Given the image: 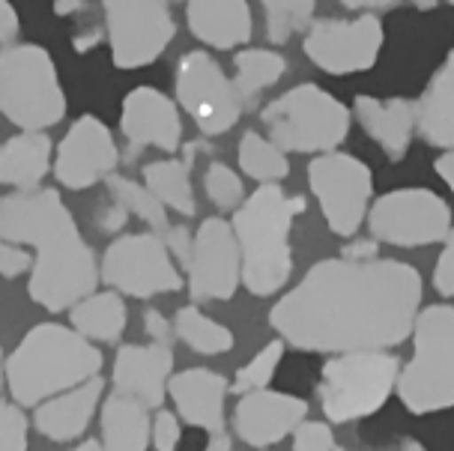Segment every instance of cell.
Returning <instances> with one entry per match:
<instances>
[{"mask_svg":"<svg viewBox=\"0 0 454 451\" xmlns=\"http://www.w3.org/2000/svg\"><path fill=\"white\" fill-rule=\"evenodd\" d=\"M237 156H239L242 174L263 185L281 183L284 176L290 174V162H287V156H284V150L275 147L270 138H263V135H257V132L242 135Z\"/></svg>","mask_w":454,"mask_h":451,"instance_id":"1f68e13d","label":"cell"},{"mask_svg":"<svg viewBox=\"0 0 454 451\" xmlns=\"http://www.w3.org/2000/svg\"><path fill=\"white\" fill-rule=\"evenodd\" d=\"M386 43L383 21L364 12L359 19H323L311 21L305 34V54L314 66L329 75H356L374 69Z\"/></svg>","mask_w":454,"mask_h":451,"instance_id":"4fadbf2b","label":"cell"},{"mask_svg":"<svg viewBox=\"0 0 454 451\" xmlns=\"http://www.w3.org/2000/svg\"><path fill=\"white\" fill-rule=\"evenodd\" d=\"M434 167H436V174L442 176L445 183H449V189L454 191V150H449V152H442L440 159L434 162Z\"/></svg>","mask_w":454,"mask_h":451,"instance_id":"bcb514c9","label":"cell"},{"mask_svg":"<svg viewBox=\"0 0 454 451\" xmlns=\"http://www.w3.org/2000/svg\"><path fill=\"white\" fill-rule=\"evenodd\" d=\"M87 0H54V15H75L78 10H84Z\"/></svg>","mask_w":454,"mask_h":451,"instance_id":"7dc6e473","label":"cell"},{"mask_svg":"<svg viewBox=\"0 0 454 451\" xmlns=\"http://www.w3.org/2000/svg\"><path fill=\"white\" fill-rule=\"evenodd\" d=\"M335 451H347V448H335Z\"/></svg>","mask_w":454,"mask_h":451,"instance_id":"db71d44e","label":"cell"},{"mask_svg":"<svg viewBox=\"0 0 454 451\" xmlns=\"http://www.w3.org/2000/svg\"><path fill=\"white\" fill-rule=\"evenodd\" d=\"M105 183H108L111 198L117 200L126 213H132L141 222H147L156 237H161V239L168 237V230H170V222H168V213H165L168 206L153 195L147 185L129 180V176H117V174H111Z\"/></svg>","mask_w":454,"mask_h":451,"instance_id":"4dcf8cb0","label":"cell"},{"mask_svg":"<svg viewBox=\"0 0 454 451\" xmlns=\"http://www.w3.org/2000/svg\"><path fill=\"white\" fill-rule=\"evenodd\" d=\"M120 165V150L111 128L99 117L84 114L69 126L54 152V176L63 189L81 191L99 180H108Z\"/></svg>","mask_w":454,"mask_h":451,"instance_id":"2e32d148","label":"cell"},{"mask_svg":"<svg viewBox=\"0 0 454 451\" xmlns=\"http://www.w3.org/2000/svg\"><path fill=\"white\" fill-rule=\"evenodd\" d=\"M120 128L129 147H159L165 152L180 150L183 120L176 105L156 87H135L120 108Z\"/></svg>","mask_w":454,"mask_h":451,"instance_id":"ac0fdd59","label":"cell"},{"mask_svg":"<svg viewBox=\"0 0 454 451\" xmlns=\"http://www.w3.org/2000/svg\"><path fill=\"white\" fill-rule=\"evenodd\" d=\"M353 117L359 120L364 135L377 141V147L386 152L392 162H401L407 156L412 135L419 128V102L392 96V99H377V96H356Z\"/></svg>","mask_w":454,"mask_h":451,"instance_id":"ffe728a7","label":"cell"},{"mask_svg":"<svg viewBox=\"0 0 454 451\" xmlns=\"http://www.w3.org/2000/svg\"><path fill=\"white\" fill-rule=\"evenodd\" d=\"M51 171V141L43 132H21L0 147V185L30 191Z\"/></svg>","mask_w":454,"mask_h":451,"instance_id":"484cf974","label":"cell"},{"mask_svg":"<svg viewBox=\"0 0 454 451\" xmlns=\"http://www.w3.org/2000/svg\"><path fill=\"white\" fill-rule=\"evenodd\" d=\"M198 147H185V159H165V162L144 165V185L161 204L174 213L194 215V189H192V156Z\"/></svg>","mask_w":454,"mask_h":451,"instance_id":"83f0119b","label":"cell"},{"mask_svg":"<svg viewBox=\"0 0 454 451\" xmlns=\"http://www.w3.org/2000/svg\"><path fill=\"white\" fill-rule=\"evenodd\" d=\"M6 383V356H4V350H0V385Z\"/></svg>","mask_w":454,"mask_h":451,"instance_id":"f5cc1de1","label":"cell"},{"mask_svg":"<svg viewBox=\"0 0 454 451\" xmlns=\"http://www.w3.org/2000/svg\"><path fill=\"white\" fill-rule=\"evenodd\" d=\"M174 377V353L165 344H126L114 359V392L129 394L147 409L161 407Z\"/></svg>","mask_w":454,"mask_h":451,"instance_id":"d6986e66","label":"cell"},{"mask_svg":"<svg viewBox=\"0 0 454 451\" xmlns=\"http://www.w3.org/2000/svg\"><path fill=\"white\" fill-rule=\"evenodd\" d=\"M421 276L397 260H320L284 293L270 323L284 344L308 353L388 350L412 335Z\"/></svg>","mask_w":454,"mask_h":451,"instance_id":"6da1fadb","label":"cell"},{"mask_svg":"<svg viewBox=\"0 0 454 451\" xmlns=\"http://www.w3.org/2000/svg\"><path fill=\"white\" fill-rule=\"evenodd\" d=\"M192 239H194V237H189V230H185V228H170V230H168V237H165V245H168L170 257H176V260L189 263Z\"/></svg>","mask_w":454,"mask_h":451,"instance_id":"b9f144b4","label":"cell"},{"mask_svg":"<svg viewBox=\"0 0 454 451\" xmlns=\"http://www.w3.org/2000/svg\"><path fill=\"white\" fill-rule=\"evenodd\" d=\"M27 269H34V257H30L24 248H19L15 243L0 239V276H4V278H19Z\"/></svg>","mask_w":454,"mask_h":451,"instance_id":"f35d334b","label":"cell"},{"mask_svg":"<svg viewBox=\"0 0 454 451\" xmlns=\"http://www.w3.org/2000/svg\"><path fill=\"white\" fill-rule=\"evenodd\" d=\"M270 141L284 152H332L350 132L353 111L317 84H299L261 111Z\"/></svg>","mask_w":454,"mask_h":451,"instance_id":"52a82bcc","label":"cell"},{"mask_svg":"<svg viewBox=\"0 0 454 451\" xmlns=\"http://www.w3.org/2000/svg\"><path fill=\"white\" fill-rule=\"evenodd\" d=\"M401 451H427L421 442H416V439H403V446H401Z\"/></svg>","mask_w":454,"mask_h":451,"instance_id":"816d5d0a","label":"cell"},{"mask_svg":"<svg viewBox=\"0 0 454 451\" xmlns=\"http://www.w3.org/2000/svg\"><path fill=\"white\" fill-rule=\"evenodd\" d=\"M449 4H451V6H454V0H449Z\"/></svg>","mask_w":454,"mask_h":451,"instance_id":"11a10c76","label":"cell"},{"mask_svg":"<svg viewBox=\"0 0 454 451\" xmlns=\"http://www.w3.org/2000/svg\"><path fill=\"white\" fill-rule=\"evenodd\" d=\"M19 36V12L10 0H0V45H10Z\"/></svg>","mask_w":454,"mask_h":451,"instance_id":"7bdbcfd3","label":"cell"},{"mask_svg":"<svg viewBox=\"0 0 454 451\" xmlns=\"http://www.w3.org/2000/svg\"><path fill=\"white\" fill-rule=\"evenodd\" d=\"M308 185L326 215V224L338 237H356L368 219V204L374 195V174L362 159L350 152H323L308 165Z\"/></svg>","mask_w":454,"mask_h":451,"instance_id":"30bf717a","label":"cell"},{"mask_svg":"<svg viewBox=\"0 0 454 451\" xmlns=\"http://www.w3.org/2000/svg\"><path fill=\"white\" fill-rule=\"evenodd\" d=\"M305 213L302 198H290L278 183L261 185L233 213V237L242 257V284L254 296H272L294 272L290 228Z\"/></svg>","mask_w":454,"mask_h":451,"instance_id":"277c9868","label":"cell"},{"mask_svg":"<svg viewBox=\"0 0 454 451\" xmlns=\"http://www.w3.org/2000/svg\"><path fill=\"white\" fill-rule=\"evenodd\" d=\"M102 12L117 69L150 66L176 36L170 0H102Z\"/></svg>","mask_w":454,"mask_h":451,"instance_id":"9c48e42d","label":"cell"},{"mask_svg":"<svg viewBox=\"0 0 454 451\" xmlns=\"http://www.w3.org/2000/svg\"><path fill=\"white\" fill-rule=\"evenodd\" d=\"M397 365L386 350L340 353L320 370V404L329 422H356L383 409L388 394L397 389Z\"/></svg>","mask_w":454,"mask_h":451,"instance_id":"ba28073f","label":"cell"},{"mask_svg":"<svg viewBox=\"0 0 454 451\" xmlns=\"http://www.w3.org/2000/svg\"><path fill=\"white\" fill-rule=\"evenodd\" d=\"M185 21L194 39L218 51L246 45L254 30L248 0H185Z\"/></svg>","mask_w":454,"mask_h":451,"instance_id":"603a6c76","label":"cell"},{"mask_svg":"<svg viewBox=\"0 0 454 451\" xmlns=\"http://www.w3.org/2000/svg\"><path fill=\"white\" fill-rule=\"evenodd\" d=\"M189 293L194 299H231L242 284V257L224 219H204L192 239Z\"/></svg>","mask_w":454,"mask_h":451,"instance_id":"9a60e30c","label":"cell"},{"mask_svg":"<svg viewBox=\"0 0 454 451\" xmlns=\"http://www.w3.org/2000/svg\"><path fill=\"white\" fill-rule=\"evenodd\" d=\"M102 394H105V383L99 377H93V380L81 383L69 392L54 394V398H48L45 404L36 407L34 416L36 431L54 442L78 439L87 431L90 418L96 416V409L102 407Z\"/></svg>","mask_w":454,"mask_h":451,"instance_id":"7402d4cb","label":"cell"},{"mask_svg":"<svg viewBox=\"0 0 454 451\" xmlns=\"http://www.w3.org/2000/svg\"><path fill=\"white\" fill-rule=\"evenodd\" d=\"M99 278L117 293L150 299L159 293H174L183 287L165 239L156 233H126L105 248Z\"/></svg>","mask_w":454,"mask_h":451,"instance_id":"8fae6325","label":"cell"},{"mask_svg":"<svg viewBox=\"0 0 454 451\" xmlns=\"http://www.w3.org/2000/svg\"><path fill=\"white\" fill-rule=\"evenodd\" d=\"M281 356H284V341H270L266 347L257 353L248 365H242L233 377V392L239 394H248V392H261V389H270L275 370L281 365Z\"/></svg>","mask_w":454,"mask_h":451,"instance_id":"836d02e7","label":"cell"},{"mask_svg":"<svg viewBox=\"0 0 454 451\" xmlns=\"http://www.w3.org/2000/svg\"><path fill=\"white\" fill-rule=\"evenodd\" d=\"M207 198L213 200L218 209H237L246 198V189H242V180L233 167H227L222 162H213L207 171Z\"/></svg>","mask_w":454,"mask_h":451,"instance_id":"e575fe53","label":"cell"},{"mask_svg":"<svg viewBox=\"0 0 454 451\" xmlns=\"http://www.w3.org/2000/svg\"><path fill=\"white\" fill-rule=\"evenodd\" d=\"M102 353L75 329L39 323L6 356V389L19 407H39L60 392L93 380Z\"/></svg>","mask_w":454,"mask_h":451,"instance_id":"3957f363","label":"cell"},{"mask_svg":"<svg viewBox=\"0 0 454 451\" xmlns=\"http://www.w3.org/2000/svg\"><path fill=\"white\" fill-rule=\"evenodd\" d=\"M412 6H416V10H434L436 4H440V0H410Z\"/></svg>","mask_w":454,"mask_h":451,"instance_id":"f907efd6","label":"cell"},{"mask_svg":"<svg viewBox=\"0 0 454 451\" xmlns=\"http://www.w3.org/2000/svg\"><path fill=\"white\" fill-rule=\"evenodd\" d=\"M434 287L440 290L442 296H454V230L445 237V248H442L440 260H436Z\"/></svg>","mask_w":454,"mask_h":451,"instance_id":"ab89813d","label":"cell"},{"mask_svg":"<svg viewBox=\"0 0 454 451\" xmlns=\"http://www.w3.org/2000/svg\"><path fill=\"white\" fill-rule=\"evenodd\" d=\"M416 353L397 374L401 404L416 416L454 407V305H431L412 326Z\"/></svg>","mask_w":454,"mask_h":451,"instance_id":"5b68a950","label":"cell"},{"mask_svg":"<svg viewBox=\"0 0 454 451\" xmlns=\"http://www.w3.org/2000/svg\"><path fill=\"white\" fill-rule=\"evenodd\" d=\"M144 332L150 335L153 344H165V347H170V338H176L174 323H168L165 314L156 311V308H150L147 314H144Z\"/></svg>","mask_w":454,"mask_h":451,"instance_id":"60d3db41","label":"cell"},{"mask_svg":"<svg viewBox=\"0 0 454 451\" xmlns=\"http://www.w3.org/2000/svg\"><path fill=\"white\" fill-rule=\"evenodd\" d=\"M0 239L36 248L27 293L45 311H67L96 293L99 263L54 189L0 198Z\"/></svg>","mask_w":454,"mask_h":451,"instance_id":"7a4b0ae2","label":"cell"},{"mask_svg":"<svg viewBox=\"0 0 454 451\" xmlns=\"http://www.w3.org/2000/svg\"><path fill=\"white\" fill-rule=\"evenodd\" d=\"M419 132L431 147L454 150V48L419 99Z\"/></svg>","mask_w":454,"mask_h":451,"instance_id":"cb8c5ba5","label":"cell"},{"mask_svg":"<svg viewBox=\"0 0 454 451\" xmlns=\"http://www.w3.org/2000/svg\"><path fill=\"white\" fill-rule=\"evenodd\" d=\"M0 114L21 132H43L67 117V93L43 45L0 51Z\"/></svg>","mask_w":454,"mask_h":451,"instance_id":"8992f818","label":"cell"},{"mask_svg":"<svg viewBox=\"0 0 454 451\" xmlns=\"http://www.w3.org/2000/svg\"><path fill=\"white\" fill-rule=\"evenodd\" d=\"M168 394L176 404L183 422L192 428H204L207 433H218L224 428V398L227 380L215 370L189 368L168 380Z\"/></svg>","mask_w":454,"mask_h":451,"instance_id":"44dd1931","label":"cell"},{"mask_svg":"<svg viewBox=\"0 0 454 451\" xmlns=\"http://www.w3.org/2000/svg\"><path fill=\"white\" fill-rule=\"evenodd\" d=\"M266 12V39L284 45L299 30L311 27L317 0H261Z\"/></svg>","mask_w":454,"mask_h":451,"instance_id":"d6a6232c","label":"cell"},{"mask_svg":"<svg viewBox=\"0 0 454 451\" xmlns=\"http://www.w3.org/2000/svg\"><path fill=\"white\" fill-rule=\"evenodd\" d=\"M72 451H105V448H102V442H96V439H84V442H81V446H75Z\"/></svg>","mask_w":454,"mask_h":451,"instance_id":"681fc988","label":"cell"},{"mask_svg":"<svg viewBox=\"0 0 454 451\" xmlns=\"http://www.w3.org/2000/svg\"><path fill=\"white\" fill-rule=\"evenodd\" d=\"M27 428L21 407L0 400V451H27Z\"/></svg>","mask_w":454,"mask_h":451,"instance_id":"d590c367","label":"cell"},{"mask_svg":"<svg viewBox=\"0 0 454 451\" xmlns=\"http://www.w3.org/2000/svg\"><path fill=\"white\" fill-rule=\"evenodd\" d=\"M183 439V424L180 418L174 413H168V409H159L156 418H153L150 424V446L156 451H176Z\"/></svg>","mask_w":454,"mask_h":451,"instance_id":"74e56055","label":"cell"},{"mask_svg":"<svg viewBox=\"0 0 454 451\" xmlns=\"http://www.w3.org/2000/svg\"><path fill=\"white\" fill-rule=\"evenodd\" d=\"M374 252H377V245L371 243V239H364V243L347 245L344 257H347V260H374Z\"/></svg>","mask_w":454,"mask_h":451,"instance_id":"f6af8a7d","label":"cell"},{"mask_svg":"<svg viewBox=\"0 0 454 451\" xmlns=\"http://www.w3.org/2000/svg\"><path fill=\"white\" fill-rule=\"evenodd\" d=\"M176 99L204 135H224L239 123L242 102L231 78L207 51H189L176 66Z\"/></svg>","mask_w":454,"mask_h":451,"instance_id":"5bb4252c","label":"cell"},{"mask_svg":"<svg viewBox=\"0 0 454 451\" xmlns=\"http://www.w3.org/2000/svg\"><path fill=\"white\" fill-rule=\"evenodd\" d=\"M294 451H335V433L326 422H302L294 431Z\"/></svg>","mask_w":454,"mask_h":451,"instance_id":"8d00e7d4","label":"cell"},{"mask_svg":"<svg viewBox=\"0 0 454 451\" xmlns=\"http://www.w3.org/2000/svg\"><path fill=\"white\" fill-rule=\"evenodd\" d=\"M150 409L135 398L111 392L102 400V448L105 451H147L150 448Z\"/></svg>","mask_w":454,"mask_h":451,"instance_id":"d4e9b609","label":"cell"},{"mask_svg":"<svg viewBox=\"0 0 454 451\" xmlns=\"http://www.w3.org/2000/svg\"><path fill=\"white\" fill-rule=\"evenodd\" d=\"M308 404L296 394L287 392H248L239 398L233 409V431L242 442L254 448H270L281 442L287 433H294L305 422Z\"/></svg>","mask_w":454,"mask_h":451,"instance_id":"e0dca14e","label":"cell"},{"mask_svg":"<svg viewBox=\"0 0 454 451\" xmlns=\"http://www.w3.org/2000/svg\"><path fill=\"white\" fill-rule=\"evenodd\" d=\"M233 69H237L231 78L233 93L246 105L266 87H275L281 82L284 72H287V60L272 48H246L233 58Z\"/></svg>","mask_w":454,"mask_h":451,"instance_id":"f1b7e54d","label":"cell"},{"mask_svg":"<svg viewBox=\"0 0 454 451\" xmlns=\"http://www.w3.org/2000/svg\"><path fill=\"white\" fill-rule=\"evenodd\" d=\"M368 228L377 243L397 248L434 245L451 233V209L431 189H397L371 206Z\"/></svg>","mask_w":454,"mask_h":451,"instance_id":"7c38bea8","label":"cell"},{"mask_svg":"<svg viewBox=\"0 0 454 451\" xmlns=\"http://www.w3.org/2000/svg\"><path fill=\"white\" fill-rule=\"evenodd\" d=\"M340 6H347V10H359V12H371V15H377V12H388V10H395L401 0H338Z\"/></svg>","mask_w":454,"mask_h":451,"instance_id":"ee69618b","label":"cell"},{"mask_svg":"<svg viewBox=\"0 0 454 451\" xmlns=\"http://www.w3.org/2000/svg\"><path fill=\"white\" fill-rule=\"evenodd\" d=\"M207 451H233L231 448V437H224L222 431L213 433V442H209V448Z\"/></svg>","mask_w":454,"mask_h":451,"instance_id":"c3c4849f","label":"cell"},{"mask_svg":"<svg viewBox=\"0 0 454 451\" xmlns=\"http://www.w3.org/2000/svg\"><path fill=\"white\" fill-rule=\"evenodd\" d=\"M72 326L81 332L87 341H105L114 344L120 341L126 329V302L117 290H105V293L84 296L78 305H72Z\"/></svg>","mask_w":454,"mask_h":451,"instance_id":"4316f807","label":"cell"},{"mask_svg":"<svg viewBox=\"0 0 454 451\" xmlns=\"http://www.w3.org/2000/svg\"><path fill=\"white\" fill-rule=\"evenodd\" d=\"M174 335L183 344H189L194 353H204V356H218V353L233 350V332L218 320L207 317L200 308L185 305L176 311L174 317Z\"/></svg>","mask_w":454,"mask_h":451,"instance_id":"f546056e","label":"cell"}]
</instances>
